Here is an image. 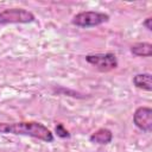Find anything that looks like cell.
Listing matches in <instances>:
<instances>
[{"mask_svg": "<svg viewBox=\"0 0 152 152\" xmlns=\"http://www.w3.org/2000/svg\"><path fill=\"white\" fill-rule=\"evenodd\" d=\"M34 19V14L25 8H6L0 12V24H27Z\"/></svg>", "mask_w": 152, "mask_h": 152, "instance_id": "3", "label": "cell"}, {"mask_svg": "<svg viewBox=\"0 0 152 152\" xmlns=\"http://www.w3.org/2000/svg\"><path fill=\"white\" fill-rule=\"evenodd\" d=\"M89 140L95 144L107 145L113 140V132L108 128H99L89 137Z\"/></svg>", "mask_w": 152, "mask_h": 152, "instance_id": "6", "label": "cell"}, {"mask_svg": "<svg viewBox=\"0 0 152 152\" xmlns=\"http://www.w3.org/2000/svg\"><path fill=\"white\" fill-rule=\"evenodd\" d=\"M109 20V15L102 12H95V11H86L77 13L71 23L75 26L78 27H94L99 26L103 23H107Z\"/></svg>", "mask_w": 152, "mask_h": 152, "instance_id": "2", "label": "cell"}, {"mask_svg": "<svg viewBox=\"0 0 152 152\" xmlns=\"http://www.w3.org/2000/svg\"><path fill=\"white\" fill-rule=\"evenodd\" d=\"M151 23H152V18H151V17H148V18H146V19H145V21L142 23V25H144L148 31H151V30H152V24H151Z\"/></svg>", "mask_w": 152, "mask_h": 152, "instance_id": "10", "label": "cell"}, {"mask_svg": "<svg viewBox=\"0 0 152 152\" xmlns=\"http://www.w3.org/2000/svg\"><path fill=\"white\" fill-rule=\"evenodd\" d=\"M55 132L57 133V135L59 138H70V133L69 131L63 126V124H57V126L55 127Z\"/></svg>", "mask_w": 152, "mask_h": 152, "instance_id": "9", "label": "cell"}, {"mask_svg": "<svg viewBox=\"0 0 152 152\" xmlns=\"http://www.w3.org/2000/svg\"><path fill=\"white\" fill-rule=\"evenodd\" d=\"M131 52L140 57H150L152 55V44L151 43H137L131 46Z\"/></svg>", "mask_w": 152, "mask_h": 152, "instance_id": "8", "label": "cell"}, {"mask_svg": "<svg viewBox=\"0 0 152 152\" xmlns=\"http://www.w3.org/2000/svg\"><path fill=\"white\" fill-rule=\"evenodd\" d=\"M134 125L142 132L152 131V109L150 107H139L133 114Z\"/></svg>", "mask_w": 152, "mask_h": 152, "instance_id": "5", "label": "cell"}, {"mask_svg": "<svg viewBox=\"0 0 152 152\" xmlns=\"http://www.w3.org/2000/svg\"><path fill=\"white\" fill-rule=\"evenodd\" d=\"M86 61L96 66L100 71H109L118 66V59L116 56L112 52L107 53H94V55H87Z\"/></svg>", "mask_w": 152, "mask_h": 152, "instance_id": "4", "label": "cell"}, {"mask_svg": "<svg viewBox=\"0 0 152 152\" xmlns=\"http://www.w3.org/2000/svg\"><path fill=\"white\" fill-rule=\"evenodd\" d=\"M0 133L27 135L45 142H52L53 133L38 121H19V122H0Z\"/></svg>", "mask_w": 152, "mask_h": 152, "instance_id": "1", "label": "cell"}, {"mask_svg": "<svg viewBox=\"0 0 152 152\" xmlns=\"http://www.w3.org/2000/svg\"><path fill=\"white\" fill-rule=\"evenodd\" d=\"M133 84L142 90L151 91L152 90V83H151V74H138L133 77Z\"/></svg>", "mask_w": 152, "mask_h": 152, "instance_id": "7", "label": "cell"}]
</instances>
